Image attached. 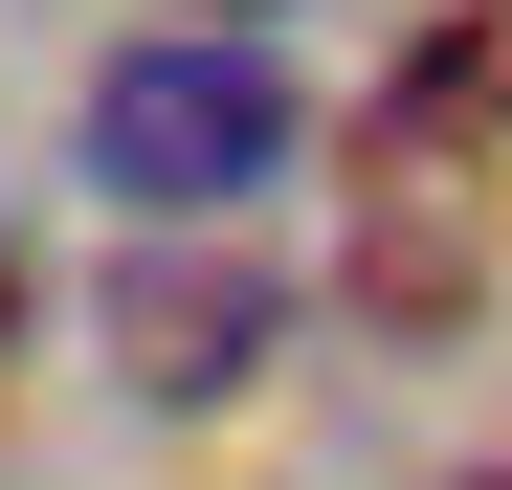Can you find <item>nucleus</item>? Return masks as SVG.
<instances>
[{
  "label": "nucleus",
  "instance_id": "4",
  "mask_svg": "<svg viewBox=\"0 0 512 490\" xmlns=\"http://www.w3.org/2000/svg\"><path fill=\"white\" fill-rule=\"evenodd\" d=\"M245 23H268V0H179V45H245Z\"/></svg>",
  "mask_w": 512,
  "mask_h": 490
},
{
  "label": "nucleus",
  "instance_id": "2",
  "mask_svg": "<svg viewBox=\"0 0 512 490\" xmlns=\"http://www.w3.org/2000/svg\"><path fill=\"white\" fill-rule=\"evenodd\" d=\"M268 335H290V290L223 268V245L112 268V379H134V401H223V379H268Z\"/></svg>",
  "mask_w": 512,
  "mask_h": 490
},
{
  "label": "nucleus",
  "instance_id": "1",
  "mask_svg": "<svg viewBox=\"0 0 512 490\" xmlns=\"http://www.w3.org/2000/svg\"><path fill=\"white\" fill-rule=\"evenodd\" d=\"M90 179L112 201H156V223H223V201H268L290 179V67L268 45H112L90 67Z\"/></svg>",
  "mask_w": 512,
  "mask_h": 490
},
{
  "label": "nucleus",
  "instance_id": "3",
  "mask_svg": "<svg viewBox=\"0 0 512 490\" xmlns=\"http://www.w3.org/2000/svg\"><path fill=\"white\" fill-rule=\"evenodd\" d=\"M490 134H512V0H446V23L379 67V156H401V179H423V156L468 179Z\"/></svg>",
  "mask_w": 512,
  "mask_h": 490
},
{
  "label": "nucleus",
  "instance_id": "5",
  "mask_svg": "<svg viewBox=\"0 0 512 490\" xmlns=\"http://www.w3.org/2000/svg\"><path fill=\"white\" fill-rule=\"evenodd\" d=\"M0 335H23V245H0Z\"/></svg>",
  "mask_w": 512,
  "mask_h": 490
}]
</instances>
